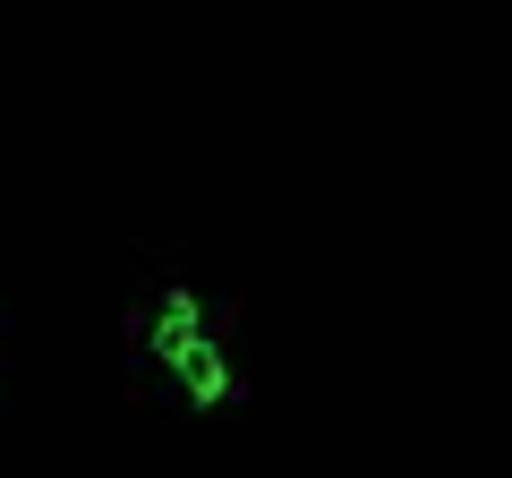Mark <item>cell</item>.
Returning <instances> with one entry per match:
<instances>
[{"mask_svg":"<svg viewBox=\"0 0 512 478\" xmlns=\"http://www.w3.org/2000/svg\"><path fill=\"white\" fill-rule=\"evenodd\" d=\"M171 368L188 376V393H197V402H222V393H231V376H222V350H205V342H180V350H171Z\"/></svg>","mask_w":512,"mask_h":478,"instance_id":"1","label":"cell"}]
</instances>
